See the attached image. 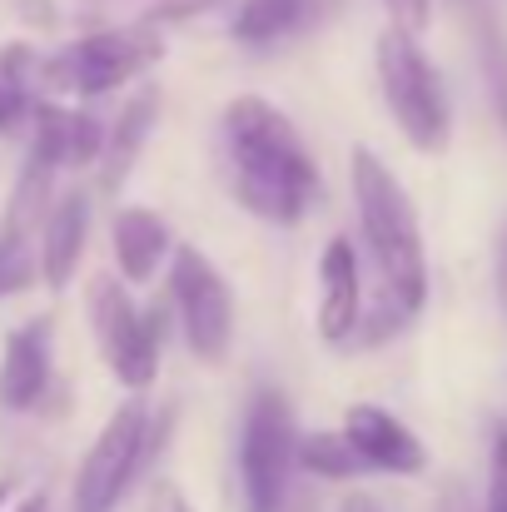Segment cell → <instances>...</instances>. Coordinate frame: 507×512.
Wrapping results in <instances>:
<instances>
[{
  "instance_id": "cell-3",
  "label": "cell",
  "mask_w": 507,
  "mask_h": 512,
  "mask_svg": "<svg viewBox=\"0 0 507 512\" xmlns=\"http://www.w3.org/2000/svg\"><path fill=\"white\" fill-rule=\"evenodd\" d=\"M353 199L363 219V239L373 249L383 294H393L408 314L423 309L428 299V264H423V239H418V214L403 194L393 170L373 150H353Z\"/></svg>"
},
{
  "instance_id": "cell-29",
  "label": "cell",
  "mask_w": 507,
  "mask_h": 512,
  "mask_svg": "<svg viewBox=\"0 0 507 512\" xmlns=\"http://www.w3.org/2000/svg\"><path fill=\"white\" fill-rule=\"evenodd\" d=\"M169 5H179V10H199V5H214V0H169Z\"/></svg>"
},
{
  "instance_id": "cell-1",
  "label": "cell",
  "mask_w": 507,
  "mask_h": 512,
  "mask_svg": "<svg viewBox=\"0 0 507 512\" xmlns=\"http://www.w3.org/2000/svg\"><path fill=\"white\" fill-rule=\"evenodd\" d=\"M224 165L234 199L269 224H299L319 204L314 155L289 115L259 95H244L224 110Z\"/></svg>"
},
{
  "instance_id": "cell-23",
  "label": "cell",
  "mask_w": 507,
  "mask_h": 512,
  "mask_svg": "<svg viewBox=\"0 0 507 512\" xmlns=\"http://www.w3.org/2000/svg\"><path fill=\"white\" fill-rule=\"evenodd\" d=\"M145 512H194L189 508V498L169 483V478H155V488H150V503H145Z\"/></svg>"
},
{
  "instance_id": "cell-6",
  "label": "cell",
  "mask_w": 507,
  "mask_h": 512,
  "mask_svg": "<svg viewBox=\"0 0 507 512\" xmlns=\"http://www.w3.org/2000/svg\"><path fill=\"white\" fill-rule=\"evenodd\" d=\"M160 433L145 413V403H125L110 413V423L100 428V438L90 443L80 473H75V493L70 512H115L120 498L130 493V483L140 478L150 448H160Z\"/></svg>"
},
{
  "instance_id": "cell-14",
  "label": "cell",
  "mask_w": 507,
  "mask_h": 512,
  "mask_svg": "<svg viewBox=\"0 0 507 512\" xmlns=\"http://www.w3.org/2000/svg\"><path fill=\"white\" fill-rule=\"evenodd\" d=\"M110 244H115V264L130 284L155 279V269L169 254V224L150 209H120L110 224Z\"/></svg>"
},
{
  "instance_id": "cell-19",
  "label": "cell",
  "mask_w": 507,
  "mask_h": 512,
  "mask_svg": "<svg viewBox=\"0 0 507 512\" xmlns=\"http://www.w3.org/2000/svg\"><path fill=\"white\" fill-rule=\"evenodd\" d=\"M35 279V254L20 234H0V299L5 294H20L25 284Z\"/></svg>"
},
{
  "instance_id": "cell-16",
  "label": "cell",
  "mask_w": 507,
  "mask_h": 512,
  "mask_svg": "<svg viewBox=\"0 0 507 512\" xmlns=\"http://www.w3.org/2000/svg\"><path fill=\"white\" fill-rule=\"evenodd\" d=\"M309 15H314V0H239L229 35L239 45H274V40L294 35Z\"/></svg>"
},
{
  "instance_id": "cell-8",
  "label": "cell",
  "mask_w": 507,
  "mask_h": 512,
  "mask_svg": "<svg viewBox=\"0 0 507 512\" xmlns=\"http://www.w3.org/2000/svg\"><path fill=\"white\" fill-rule=\"evenodd\" d=\"M169 289H174V314H179L184 343L204 363H219L234 339V299H229V284L219 279V269L199 249H174Z\"/></svg>"
},
{
  "instance_id": "cell-26",
  "label": "cell",
  "mask_w": 507,
  "mask_h": 512,
  "mask_svg": "<svg viewBox=\"0 0 507 512\" xmlns=\"http://www.w3.org/2000/svg\"><path fill=\"white\" fill-rule=\"evenodd\" d=\"M433 512H468V498H463V493L453 488V493H443V503H438Z\"/></svg>"
},
{
  "instance_id": "cell-2",
  "label": "cell",
  "mask_w": 507,
  "mask_h": 512,
  "mask_svg": "<svg viewBox=\"0 0 507 512\" xmlns=\"http://www.w3.org/2000/svg\"><path fill=\"white\" fill-rule=\"evenodd\" d=\"M160 55H165V45L150 25H115V30L80 35L65 50H50V55H35L30 45H15V50L0 55V75L25 85L30 95L55 90V95L95 100V95H110V90L130 85L135 75H145Z\"/></svg>"
},
{
  "instance_id": "cell-24",
  "label": "cell",
  "mask_w": 507,
  "mask_h": 512,
  "mask_svg": "<svg viewBox=\"0 0 507 512\" xmlns=\"http://www.w3.org/2000/svg\"><path fill=\"white\" fill-rule=\"evenodd\" d=\"M493 274H498V304H503V319H507V219L498 229V254H493Z\"/></svg>"
},
{
  "instance_id": "cell-22",
  "label": "cell",
  "mask_w": 507,
  "mask_h": 512,
  "mask_svg": "<svg viewBox=\"0 0 507 512\" xmlns=\"http://www.w3.org/2000/svg\"><path fill=\"white\" fill-rule=\"evenodd\" d=\"M383 5H388L393 25H398V30H408V35H418V30L433 20V0H383Z\"/></svg>"
},
{
  "instance_id": "cell-21",
  "label": "cell",
  "mask_w": 507,
  "mask_h": 512,
  "mask_svg": "<svg viewBox=\"0 0 507 512\" xmlns=\"http://www.w3.org/2000/svg\"><path fill=\"white\" fill-rule=\"evenodd\" d=\"M483 512H507V423L493 433V458H488V503Z\"/></svg>"
},
{
  "instance_id": "cell-27",
  "label": "cell",
  "mask_w": 507,
  "mask_h": 512,
  "mask_svg": "<svg viewBox=\"0 0 507 512\" xmlns=\"http://www.w3.org/2000/svg\"><path fill=\"white\" fill-rule=\"evenodd\" d=\"M10 512H50V503H45V493H30V498H20Z\"/></svg>"
},
{
  "instance_id": "cell-11",
  "label": "cell",
  "mask_w": 507,
  "mask_h": 512,
  "mask_svg": "<svg viewBox=\"0 0 507 512\" xmlns=\"http://www.w3.org/2000/svg\"><path fill=\"white\" fill-rule=\"evenodd\" d=\"M319 284H324V299H319V334L329 343H358L363 329V274H358V254H353V239H329L324 259H319Z\"/></svg>"
},
{
  "instance_id": "cell-18",
  "label": "cell",
  "mask_w": 507,
  "mask_h": 512,
  "mask_svg": "<svg viewBox=\"0 0 507 512\" xmlns=\"http://www.w3.org/2000/svg\"><path fill=\"white\" fill-rule=\"evenodd\" d=\"M468 15L478 25V55H483V75H488L493 105H498V115H503V125H507V35H503V25L493 20L488 5H473Z\"/></svg>"
},
{
  "instance_id": "cell-5",
  "label": "cell",
  "mask_w": 507,
  "mask_h": 512,
  "mask_svg": "<svg viewBox=\"0 0 507 512\" xmlns=\"http://www.w3.org/2000/svg\"><path fill=\"white\" fill-rule=\"evenodd\" d=\"M378 80H383V100H388L398 130L408 135V145L423 155H438L448 145V130H453L448 95H443L438 70L418 50V40L398 25H388L378 35Z\"/></svg>"
},
{
  "instance_id": "cell-20",
  "label": "cell",
  "mask_w": 507,
  "mask_h": 512,
  "mask_svg": "<svg viewBox=\"0 0 507 512\" xmlns=\"http://www.w3.org/2000/svg\"><path fill=\"white\" fill-rule=\"evenodd\" d=\"M35 95L25 90V85H15V80H5L0 75V135H15V130H25L30 120H35Z\"/></svg>"
},
{
  "instance_id": "cell-13",
  "label": "cell",
  "mask_w": 507,
  "mask_h": 512,
  "mask_svg": "<svg viewBox=\"0 0 507 512\" xmlns=\"http://www.w3.org/2000/svg\"><path fill=\"white\" fill-rule=\"evenodd\" d=\"M85 229H90V199L85 194L55 199V209L45 219V234H40V279L50 289H65L75 279L80 254H85Z\"/></svg>"
},
{
  "instance_id": "cell-4",
  "label": "cell",
  "mask_w": 507,
  "mask_h": 512,
  "mask_svg": "<svg viewBox=\"0 0 507 512\" xmlns=\"http://www.w3.org/2000/svg\"><path fill=\"white\" fill-rule=\"evenodd\" d=\"M294 473H299V428L284 393L259 388L244 413L239 433V483L244 512H289L294 508Z\"/></svg>"
},
{
  "instance_id": "cell-7",
  "label": "cell",
  "mask_w": 507,
  "mask_h": 512,
  "mask_svg": "<svg viewBox=\"0 0 507 512\" xmlns=\"http://www.w3.org/2000/svg\"><path fill=\"white\" fill-rule=\"evenodd\" d=\"M90 329L125 388H150L160 373V309H140L115 274H95L90 284Z\"/></svg>"
},
{
  "instance_id": "cell-15",
  "label": "cell",
  "mask_w": 507,
  "mask_h": 512,
  "mask_svg": "<svg viewBox=\"0 0 507 512\" xmlns=\"http://www.w3.org/2000/svg\"><path fill=\"white\" fill-rule=\"evenodd\" d=\"M155 115H160V100L155 95H135L120 110L115 130H105V155H100V184L105 189H120L125 184V174L140 160V150H145V140L155 130Z\"/></svg>"
},
{
  "instance_id": "cell-17",
  "label": "cell",
  "mask_w": 507,
  "mask_h": 512,
  "mask_svg": "<svg viewBox=\"0 0 507 512\" xmlns=\"http://www.w3.org/2000/svg\"><path fill=\"white\" fill-rule=\"evenodd\" d=\"M299 473L343 483V478H358L368 468H363L358 448L348 443V433H309V438H299Z\"/></svg>"
},
{
  "instance_id": "cell-28",
  "label": "cell",
  "mask_w": 507,
  "mask_h": 512,
  "mask_svg": "<svg viewBox=\"0 0 507 512\" xmlns=\"http://www.w3.org/2000/svg\"><path fill=\"white\" fill-rule=\"evenodd\" d=\"M10 498H15V483H10V478H0V508H5Z\"/></svg>"
},
{
  "instance_id": "cell-25",
  "label": "cell",
  "mask_w": 507,
  "mask_h": 512,
  "mask_svg": "<svg viewBox=\"0 0 507 512\" xmlns=\"http://www.w3.org/2000/svg\"><path fill=\"white\" fill-rule=\"evenodd\" d=\"M338 512H383V508H378L368 493H348V498L338 503Z\"/></svg>"
},
{
  "instance_id": "cell-9",
  "label": "cell",
  "mask_w": 507,
  "mask_h": 512,
  "mask_svg": "<svg viewBox=\"0 0 507 512\" xmlns=\"http://www.w3.org/2000/svg\"><path fill=\"white\" fill-rule=\"evenodd\" d=\"M343 433L358 448L368 473H393V478H418L428 468V453L418 443V433L408 423H398L393 413L373 408V403H353L343 413Z\"/></svg>"
},
{
  "instance_id": "cell-10",
  "label": "cell",
  "mask_w": 507,
  "mask_h": 512,
  "mask_svg": "<svg viewBox=\"0 0 507 512\" xmlns=\"http://www.w3.org/2000/svg\"><path fill=\"white\" fill-rule=\"evenodd\" d=\"M50 339H55L50 319H30L5 339V353H0V408L5 413H30L50 393Z\"/></svg>"
},
{
  "instance_id": "cell-12",
  "label": "cell",
  "mask_w": 507,
  "mask_h": 512,
  "mask_svg": "<svg viewBox=\"0 0 507 512\" xmlns=\"http://www.w3.org/2000/svg\"><path fill=\"white\" fill-rule=\"evenodd\" d=\"M30 150L45 155L55 170H85L105 155V125L85 110H65L40 100L30 120Z\"/></svg>"
}]
</instances>
